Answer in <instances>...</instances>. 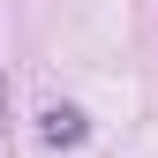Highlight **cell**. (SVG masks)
I'll return each mask as SVG.
<instances>
[{
    "label": "cell",
    "instance_id": "obj_1",
    "mask_svg": "<svg viewBox=\"0 0 158 158\" xmlns=\"http://www.w3.org/2000/svg\"><path fill=\"white\" fill-rule=\"evenodd\" d=\"M38 135H45V151H75L90 135V121H83V106H45L38 113Z\"/></svg>",
    "mask_w": 158,
    "mask_h": 158
},
{
    "label": "cell",
    "instance_id": "obj_2",
    "mask_svg": "<svg viewBox=\"0 0 158 158\" xmlns=\"http://www.w3.org/2000/svg\"><path fill=\"white\" fill-rule=\"evenodd\" d=\"M0 135H8V75H0Z\"/></svg>",
    "mask_w": 158,
    "mask_h": 158
}]
</instances>
